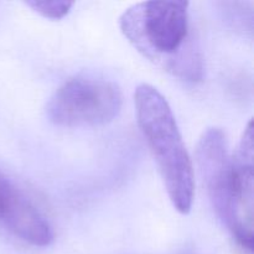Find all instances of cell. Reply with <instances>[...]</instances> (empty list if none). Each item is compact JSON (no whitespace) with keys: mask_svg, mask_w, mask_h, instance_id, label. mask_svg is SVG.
Wrapping results in <instances>:
<instances>
[{"mask_svg":"<svg viewBox=\"0 0 254 254\" xmlns=\"http://www.w3.org/2000/svg\"><path fill=\"white\" fill-rule=\"evenodd\" d=\"M188 1H141L129 6L119 27L148 61L188 82L202 79L200 49L190 34Z\"/></svg>","mask_w":254,"mask_h":254,"instance_id":"cell-1","label":"cell"},{"mask_svg":"<svg viewBox=\"0 0 254 254\" xmlns=\"http://www.w3.org/2000/svg\"><path fill=\"white\" fill-rule=\"evenodd\" d=\"M136 122L176 211L188 215L195 192L193 166L170 104L158 88L141 83L134 93Z\"/></svg>","mask_w":254,"mask_h":254,"instance_id":"cell-2","label":"cell"},{"mask_svg":"<svg viewBox=\"0 0 254 254\" xmlns=\"http://www.w3.org/2000/svg\"><path fill=\"white\" fill-rule=\"evenodd\" d=\"M123 97L114 82L91 76H77L57 88L47 102L50 122L64 128L99 127L117 118Z\"/></svg>","mask_w":254,"mask_h":254,"instance_id":"cell-3","label":"cell"},{"mask_svg":"<svg viewBox=\"0 0 254 254\" xmlns=\"http://www.w3.org/2000/svg\"><path fill=\"white\" fill-rule=\"evenodd\" d=\"M253 126L246 127L231 158V212L227 228L236 242L253 251Z\"/></svg>","mask_w":254,"mask_h":254,"instance_id":"cell-4","label":"cell"},{"mask_svg":"<svg viewBox=\"0 0 254 254\" xmlns=\"http://www.w3.org/2000/svg\"><path fill=\"white\" fill-rule=\"evenodd\" d=\"M196 163L211 205L227 226L231 212V158L226 135L220 128H207L200 136Z\"/></svg>","mask_w":254,"mask_h":254,"instance_id":"cell-5","label":"cell"},{"mask_svg":"<svg viewBox=\"0 0 254 254\" xmlns=\"http://www.w3.org/2000/svg\"><path fill=\"white\" fill-rule=\"evenodd\" d=\"M0 227L35 247H46L54 241V231L47 218L14 181L1 173Z\"/></svg>","mask_w":254,"mask_h":254,"instance_id":"cell-6","label":"cell"},{"mask_svg":"<svg viewBox=\"0 0 254 254\" xmlns=\"http://www.w3.org/2000/svg\"><path fill=\"white\" fill-rule=\"evenodd\" d=\"M25 4L31 7L34 11L40 14L41 16L51 20H60L66 16L69 12L71 7L73 6L72 1H62V0H52V1H26Z\"/></svg>","mask_w":254,"mask_h":254,"instance_id":"cell-7","label":"cell"}]
</instances>
